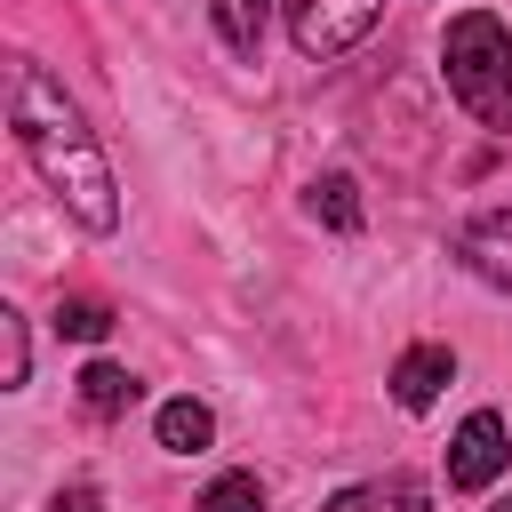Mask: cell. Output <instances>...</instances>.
<instances>
[{"mask_svg":"<svg viewBox=\"0 0 512 512\" xmlns=\"http://www.w3.org/2000/svg\"><path fill=\"white\" fill-rule=\"evenodd\" d=\"M8 128H16V152L40 168V184H48L88 232H112V224H120V192H112V168H104L88 120L72 112V96H64L32 56L8 64Z\"/></svg>","mask_w":512,"mask_h":512,"instance_id":"1","label":"cell"},{"mask_svg":"<svg viewBox=\"0 0 512 512\" xmlns=\"http://www.w3.org/2000/svg\"><path fill=\"white\" fill-rule=\"evenodd\" d=\"M448 376H456L448 344H416V352H400V368H392V400H400V408H432Z\"/></svg>","mask_w":512,"mask_h":512,"instance_id":"6","label":"cell"},{"mask_svg":"<svg viewBox=\"0 0 512 512\" xmlns=\"http://www.w3.org/2000/svg\"><path fill=\"white\" fill-rule=\"evenodd\" d=\"M56 512H104V496L80 480V488H64V496H56Z\"/></svg>","mask_w":512,"mask_h":512,"instance_id":"15","label":"cell"},{"mask_svg":"<svg viewBox=\"0 0 512 512\" xmlns=\"http://www.w3.org/2000/svg\"><path fill=\"white\" fill-rule=\"evenodd\" d=\"M56 336H80V344L112 336V304H96V296H72V304H56Z\"/></svg>","mask_w":512,"mask_h":512,"instance_id":"13","label":"cell"},{"mask_svg":"<svg viewBox=\"0 0 512 512\" xmlns=\"http://www.w3.org/2000/svg\"><path fill=\"white\" fill-rule=\"evenodd\" d=\"M496 512H512V496H504V504H496Z\"/></svg>","mask_w":512,"mask_h":512,"instance_id":"16","label":"cell"},{"mask_svg":"<svg viewBox=\"0 0 512 512\" xmlns=\"http://www.w3.org/2000/svg\"><path fill=\"white\" fill-rule=\"evenodd\" d=\"M128 400H136V376L128 368H112V360H88L80 368V408L88 416H120Z\"/></svg>","mask_w":512,"mask_h":512,"instance_id":"9","label":"cell"},{"mask_svg":"<svg viewBox=\"0 0 512 512\" xmlns=\"http://www.w3.org/2000/svg\"><path fill=\"white\" fill-rule=\"evenodd\" d=\"M312 216H320L328 232H360V184H352V176H320V184H312Z\"/></svg>","mask_w":512,"mask_h":512,"instance_id":"11","label":"cell"},{"mask_svg":"<svg viewBox=\"0 0 512 512\" xmlns=\"http://www.w3.org/2000/svg\"><path fill=\"white\" fill-rule=\"evenodd\" d=\"M456 256L488 280V288H512V208H488L456 232Z\"/></svg>","mask_w":512,"mask_h":512,"instance_id":"5","label":"cell"},{"mask_svg":"<svg viewBox=\"0 0 512 512\" xmlns=\"http://www.w3.org/2000/svg\"><path fill=\"white\" fill-rule=\"evenodd\" d=\"M208 440H216V416H208L200 400H168V408H160V448L192 456V448H208Z\"/></svg>","mask_w":512,"mask_h":512,"instance_id":"10","label":"cell"},{"mask_svg":"<svg viewBox=\"0 0 512 512\" xmlns=\"http://www.w3.org/2000/svg\"><path fill=\"white\" fill-rule=\"evenodd\" d=\"M0 360H8V384H24V320L0 312Z\"/></svg>","mask_w":512,"mask_h":512,"instance_id":"14","label":"cell"},{"mask_svg":"<svg viewBox=\"0 0 512 512\" xmlns=\"http://www.w3.org/2000/svg\"><path fill=\"white\" fill-rule=\"evenodd\" d=\"M440 64H448V96H456L480 128L512 136V32H504V16L464 8V16L448 24V40H440Z\"/></svg>","mask_w":512,"mask_h":512,"instance_id":"2","label":"cell"},{"mask_svg":"<svg viewBox=\"0 0 512 512\" xmlns=\"http://www.w3.org/2000/svg\"><path fill=\"white\" fill-rule=\"evenodd\" d=\"M320 512H424V488L416 480H360V488H344V496H328Z\"/></svg>","mask_w":512,"mask_h":512,"instance_id":"7","label":"cell"},{"mask_svg":"<svg viewBox=\"0 0 512 512\" xmlns=\"http://www.w3.org/2000/svg\"><path fill=\"white\" fill-rule=\"evenodd\" d=\"M504 464H512L504 416H496V408H472V416L456 424V440H448V488H488Z\"/></svg>","mask_w":512,"mask_h":512,"instance_id":"4","label":"cell"},{"mask_svg":"<svg viewBox=\"0 0 512 512\" xmlns=\"http://www.w3.org/2000/svg\"><path fill=\"white\" fill-rule=\"evenodd\" d=\"M280 16H288V40L304 56H344L384 16V0H280Z\"/></svg>","mask_w":512,"mask_h":512,"instance_id":"3","label":"cell"},{"mask_svg":"<svg viewBox=\"0 0 512 512\" xmlns=\"http://www.w3.org/2000/svg\"><path fill=\"white\" fill-rule=\"evenodd\" d=\"M200 512H264V480L256 472H224V480H208Z\"/></svg>","mask_w":512,"mask_h":512,"instance_id":"12","label":"cell"},{"mask_svg":"<svg viewBox=\"0 0 512 512\" xmlns=\"http://www.w3.org/2000/svg\"><path fill=\"white\" fill-rule=\"evenodd\" d=\"M208 16H216V32H224L232 56H256L264 24H272V0H208Z\"/></svg>","mask_w":512,"mask_h":512,"instance_id":"8","label":"cell"}]
</instances>
